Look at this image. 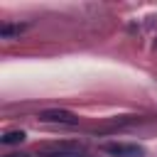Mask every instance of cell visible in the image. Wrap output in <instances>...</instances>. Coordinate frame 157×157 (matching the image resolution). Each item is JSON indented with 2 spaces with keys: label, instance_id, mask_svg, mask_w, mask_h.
Here are the masks:
<instances>
[{
  "label": "cell",
  "instance_id": "cell-4",
  "mask_svg": "<svg viewBox=\"0 0 157 157\" xmlns=\"http://www.w3.org/2000/svg\"><path fill=\"white\" fill-rule=\"evenodd\" d=\"M132 123H137V118H115V120L101 125L96 132H105V130H113V128H128V125H132Z\"/></svg>",
  "mask_w": 157,
  "mask_h": 157
},
{
  "label": "cell",
  "instance_id": "cell-7",
  "mask_svg": "<svg viewBox=\"0 0 157 157\" xmlns=\"http://www.w3.org/2000/svg\"><path fill=\"white\" fill-rule=\"evenodd\" d=\"M5 157H27V155H5Z\"/></svg>",
  "mask_w": 157,
  "mask_h": 157
},
{
  "label": "cell",
  "instance_id": "cell-5",
  "mask_svg": "<svg viewBox=\"0 0 157 157\" xmlns=\"http://www.w3.org/2000/svg\"><path fill=\"white\" fill-rule=\"evenodd\" d=\"M22 140H25V132H22V130H10V132H5V135L0 137L2 145H17V142H22Z\"/></svg>",
  "mask_w": 157,
  "mask_h": 157
},
{
  "label": "cell",
  "instance_id": "cell-1",
  "mask_svg": "<svg viewBox=\"0 0 157 157\" xmlns=\"http://www.w3.org/2000/svg\"><path fill=\"white\" fill-rule=\"evenodd\" d=\"M39 157H88L78 142H47L37 147Z\"/></svg>",
  "mask_w": 157,
  "mask_h": 157
},
{
  "label": "cell",
  "instance_id": "cell-3",
  "mask_svg": "<svg viewBox=\"0 0 157 157\" xmlns=\"http://www.w3.org/2000/svg\"><path fill=\"white\" fill-rule=\"evenodd\" d=\"M39 120H44V123H61V125H76V123H78V118H76L71 110H61V108L42 110V113H39Z\"/></svg>",
  "mask_w": 157,
  "mask_h": 157
},
{
  "label": "cell",
  "instance_id": "cell-6",
  "mask_svg": "<svg viewBox=\"0 0 157 157\" xmlns=\"http://www.w3.org/2000/svg\"><path fill=\"white\" fill-rule=\"evenodd\" d=\"M22 29H25L22 25H2V27H0V34L7 39V37H12V34H20Z\"/></svg>",
  "mask_w": 157,
  "mask_h": 157
},
{
  "label": "cell",
  "instance_id": "cell-2",
  "mask_svg": "<svg viewBox=\"0 0 157 157\" xmlns=\"http://www.w3.org/2000/svg\"><path fill=\"white\" fill-rule=\"evenodd\" d=\"M101 150L113 157H145V147L132 145V142H105Z\"/></svg>",
  "mask_w": 157,
  "mask_h": 157
}]
</instances>
